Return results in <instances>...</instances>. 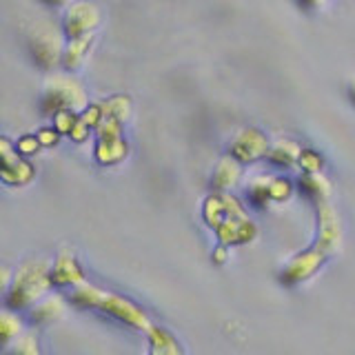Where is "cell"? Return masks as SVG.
Instances as JSON below:
<instances>
[{
	"label": "cell",
	"instance_id": "cell-30",
	"mask_svg": "<svg viewBox=\"0 0 355 355\" xmlns=\"http://www.w3.org/2000/svg\"><path fill=\"white\" fill-rule=\"evenodd\" d=\"M351 98H353V103H355V85L351 87Z\"/></svg>",
	"mask_w": 355,
	"mask_h": 355
},
{
	"label": "cell",
	"instance_id": "cell-24",
	"mask_svg": "<svg viewBox=\"0 0 355 355\" xmlns=\"http://www.w3.org/2000/svg\"><path fill=\"white\" fill-rule=\"evenodd\" d=\"M42 147L38 136H22L16 144V149L20 155H33V153H38V149Z\"/></svg>",
	"mask_w": 355,
	"mask_h": 355
},
{
	"label": "cell",
	"instance_id": "cell-28",
	"mask_svg": "<svg viewBox=\"0 0 355 355\" xmlns=\"http://www.w3.org/2000/svg\"><path fill=\"white\" fill-rule=\"evenodd\" d=\"M302 3V7H306V9H313V7H320L324 0H300Z\"/></svg>",
	"mask_w": 355,
	"mask_h": 355
},
{
	"label": "cell",
	"instance_id": "cell-25",
	"mask_svg": "<svg viewBox=\"0 0 355 355\" xmlns=\"http://www.w3.org/2000/svg\"><path fill=\"white\" fill-rule=\"evenodd\" d=\"M36 136H38L42 147H53V144L58 142V138H60V131L55 129V127L53 129H40Z\"/></svg>",
	"mask_w": 355,
	"mask_h": 355
},
{
	"label": "cell",
	"instance_id": "cell-5",
	"mask_svg": "<svg viewBox=\"0 0 355 355\" xmlns=\"http://www.w3.org/2000/svg\"><path fill=\"white\" fill-rule=\"evenodd\" d=\"M98 129V144H96V158L100 164H118L127 158L129 144L122 138V125L116 118L100 120Z\"/></svg>",
	"mask_w": 355,
	"mask_h": 355
},
{
	"label": "cell",
	"instance_id": "cell-17",
	"mask_svg": "<svg viewBox=\"0 0 355 355\" xmlns=\"http://www.w3.org/2000/svg\"><path fill=\"white\" fill-rule=\"evenodd\" d=\"M62 311V304L58 297L53 300H47V302H38L36 309H31V320L36 322V324H44V322H51L60 315Z\"/></svg>",
	"mask_w": 355,
	"mask_h": 355
},
{
	"label": "cell",
	"instance_id": "cell-6",
	"mask_svg": "<svg viewBox=\"0 0 355 355\" xmlns=\"http://www.w3.org/2000/svg\"><path fill=\"white\" fill-rule=\"evenodd\" d=\"M29 53L42 69H51V67H55L62 60V53H64L60 31L53 25H49V22L38 25V29L33 31L29 38Z\"/></svg>",
	"mask_w": 355,
	"mask_h": 355
},
{
	"label": "cell",
	"instance_id": "cell-1",
	"mask_svg": "<svg viewBox=\"0 0 355 355\" xmlns=\"http://www.w3.org/2000/svg\"><path fill=\"white\" fill-rule=\"evenodd\" d=\"M205 220L216 229L222 244H244L255 236V227L233 196L218 191L205 202Z\"/></svg>",
	"mask_w": 355,
	"mask_h": 355
},
{
	"label": "cell",
	"instance_id": "cell-7",
	"mask_svg": "<svg viewBox=\"0 0 355 355\" xmlns=\"http://www.w3.org/2000/svg\"><path fill=\"white\" fill-rule=\"evenodd\" d=\"M100 22V14L98 7L89 0H78L69 9H67L64 16V33L69 38H78L85 36V33L92 31Z\"/></svg>",
	"mask_w": 355,
	"mask_h": 355
},
{
	"label": "cell",
	"instance_id": "cell-26",
	"mask_svg": "<svg viewBox=\"0 0 355 355\" xmlns=\"http://www.w3.org/2000/svg\"><path fill=\"white\" fill-rule=\"evenodd\" d=\"M14 351H16V353H18V351H20V353H36L38 349H36V344H33V338L27 336L22 344H20V340H18V344L14 347Z\"/></svg>",
	"mask_w": 355,
	"mask_h": 355
},
{
	"label": "cell",
	"instance_id": "cell-23",
	"mask_svg": "<svg viewBox=\"0 0 355 355\" xmlns=\"http://www.w3.org/2000/svg\"><path fill=\"white\" fill-rule=\"evenodd\" d=\"M300 164L306 173H318L322 169V155H318L315 151H302L300 153Z\"/></svg>",
	"mask_w": 355,
	"mask_h": 355
},
{
	"label": "cell",
	"instance_id": "cell-19",
	"mask_svg": "<svg viewBox=\"0 0 355 355\" xmlns=\"http://www.w3.org/2000/svg\"><path fill=\"white\" fill-rule=\"evenodd\" d=\"M269 182L271 178H258V180H253L247 189L249 193V200L255 205V207H264L266 202L271 200V193H269Z\"/></svg>",
	"mask_w": 355,
	"mask_h": 355
},
{
	"label": "cell",
	"instance_id": "cell-27",
	"mask_svg": "<svg viewBox=\"0 0 355 355\" xmlns=\"http://www.w3.org/2000/svg\"><path fill=\"white\" fill-rule=\"evenodd\" d=\"M214 260L218 262V264H222V262H225L227 260V251H225V247H220L216 253H214Z\"/></svg>",
	"mask_w": 355,
	"mask_h": 355
},
{
	"label": "cell",
	"instance_id": "cell-21",
	"mask_svg": "<svg viewBox=\"0 0 355 355\" xmlns=\"http://www.w3.org/2000/svg\"><path fill=\"white\" fill-rule=\"evenodd\" d=\"M78 111H71V109H62L58 111V114L53 116V122H55V129H58L60 133H67L69 136L71 129L76 127V122H78Z\"/></svg>",
	"mask_w": 355,
	"mask_h": 355
},
{
	"label": "cell",
	"instance_id": "cell-12",
	"mask_svg": "<svg viewBox=\"0 0 355 355\" xmlns=\"http://www.w3.org/2000/svg\"><path fill=\"white\" fill-rule=\"evenodd\" d=\"M238 178H240V160H236L229 153L227 158H222L220 164L216 166L214 189H218V191H227V189H231L233 184L238 182Z\"/></svg>",
	"mask_w": 355,
	"mask_h": 355
},
{
	"label": "cell",
	"instance_id": "cell-15",
	"mask_svg": "<svg viewBox=\"0 0 355 355\" xmlns=\"http://www.w3.org/2000/svg\"><path fill=\"white\" fill-rule=\"evenodd\" d=\"M149 340H151V351L153 353H180V347L173 340L171 333H166L162 329H149Z\"/></svg>",
	"mask_w": 355,
	"mask_h": 355
},
{
	"label": "cell",
	"instance_id": "cell-13",
	"mask_svg": "<svg viewBox=\"0 0 355 355\" xmlns=\"http://www.w3.org/2000/svg\"><path fill=\"white\" fill-rule=\"evenodd\" d=\"M92 42H94V33L92 31L85 33V36L71 38L69 44L64 47V53H62V67H64V69H76V67L85 60L87 49L92 47Z\"/></svg>",
	"mask_w": 355,
	"mask_h": 355
},
{
	"label": "cell",
	"instance_id": "cell-9",
	"mask_svg": "<svg viewBox=\"0 0 355 355\" xmlns=\"http://www.w3.org/2000/svg\"><path fill=\"white\" fill-rule=\"evenodd\" d=\"M3 180L7 184H27L33 178V166L27 160H20L18 149L11 147V142L3 138Z\"/></svg>",
	"mask_w": 355,
	"mask_h": 355
},
{
	"label": "cell",
	"instance_id": "cell-22",
	"mask_svg": "<svg viewBox=\"0 0 355 355\" xmlns=\"http://www.w3.org/2000/svg\"><path fill=\"white\" fill-rule=\"evenodd\" d=\"M269 193H271V200H286L291 196V182H288L286 178H271Z\"/></svg>",
	"mask_w": 355,
	"mask_h": 355
},
{
	"label": "cell",
	"instance_id": "cell-14",
	"mask_svg": "<svg viewBox=\"0 0 355 355\" xmlns=\"http://www.w3.org/2000/svg\"><path fill=\"white\" fill-rule=\"evenodd\" d=\"M300 153H302V151L295 147V142L280 140V142H275L269 151H266V158H269L271 162H275V164L291 166L295 160H300Z\"/></svg>",
	"mask_w": 355,
	"mask_h": 355
},
{
	"label": "cell",
	"instance_id": "cell-4",
	"mask_svg": "<svg viewBox=\"0 0 355 355\" xmlns=\"http://www.w3.org/2000/svg\"><path fill=\"white\" fill-rule=\"evenodd\" d=\"M42 114L47 116H55L62 109H71L83 114L87 109V96L83 92V87L78 85L73 78L67 76H53L44 85V94L40 100Z\"/></svg>",
	"mask_w": 355,
	"mask_h": 355
},
{
	"label": "cell",
	"instance_id": "cell-2",
	"mask_svg": "<svg viewBox=\"0 0 355 355\" xmlns=\"http://www.w3.org/2000/svg\"><path fill=\"white\" fill-rule=\"evenodd\" d=\"M71 300L78 306L98 309V311H103V313H109L111 318L125 322V324H129L133 329H144V331L151 329L144 311H140L136 304L129 302L127 297L103 291V288H96V286H89L87 282L76 288L71 293Z\"/></svg>",
	"mask_w": 355,
	"mask_h": 355
},
{
	"label": "cell",
	"instance_id": "cell-20",
	"mask_svg": "<svg viewBox=\"0 0 355 355\" xmlns=\"http://www.w3.org/2000/svg\"><path fill=\"white\" fill-rule=\"evenodd\" d=\"M20 320L14 313H3L0 315V336H3V342H11L20 336Z\"/></svg>",
	"mask_w": 355,
	"mask_h": 355
},
{
	"label": "cell",
	"instance_id": "cell-8",
	"mask_svg": "<svg viewBox=\"0 0 355 355\" xmlns=\"http://www.w3.org/2000/svg\"><path fill=\"white\" fill-rule=\"evenodd\" d=\"M266 151H269V142H266L264 133L253 127L242 129L231 144V155L240 162H253L266 155Z\"/></svg>",
	"mask_w": 355,
	"mask_h": 355
},
{
	"label": "cell",
	"instance_id": "cell-18",
	"mask_svg": "<svg viewBox=\"0 0 355 355\" xmlns=\"http://www.w3.org/2000/svg\"><path fill=\"white\" fill-rule=\"evenodd\" d=\"M300 189L304 191V196L313 198V200L315 198H324L329 193V184L315 173H306L302 180H300Z\"/></svg>",
	"mask_w": 355,
	"mask_h": 355
},
{
	"label": "cell",
	"instance_id": "cell-3",
	"mask_svg": "<svg viewBox=\"0 0 355 355\" xmlns=\"http://www.w3.org/2000/svg\"><path fill=\"white\" fill-rule=\"evenodd\" d=\"M53 284L44 262H27L20 266L14 282L9 284L7 304L9 309H27Z\"/></svg>",
	"mask_w": 355,
	"mask_h": 355
},
{
	"label": "cell",
	"instance_id": "cell-29",
	"mask_svg": "<svg viewBox=\"0 0 355 355\" xmlns=\"http://www.w3.org/2000/svg\"><path fill=\"white\" fill-rule=\"evenodd\" d=\"M42 3H47V5H64V3H69V0H42Z\"/></svg>",
	"mask_w": 355,
	"mask_h": 355
},
{
	"label": "cell",
	"instance_id": "cell-11",
	"mask_svg": "<svg viewBox=\"0 0 355 355\" xmlns=\"http://www.w3.org/2000/svg\"><path fill=\"white\" fill-rule=\"evenodd\" d=\"M320 260H322V255H320L318 251H311V253L300 255V258H295L291 264H288V269H286V273L282 275V280L288 282V284L300 282L302 277H309L311 273H313V271L318 269Z\"/></svg>",
	"mask_w": 355,
	"mask_h": 355
},
{
	"label": "cell",
	"instance_id": "cell-10",
	"mask_svg": "<svg viewBox=\"0 0 355 355\" xmlns=\"http://www.w3.org/2000/svg\"><path fill=\"white\" fill-rule=\"evenodd\" d=\"M51 280L58 286H80V284H85V275L71 255L62 253L60 258L55 260V266L51 271Z\"/></svg>",
	"mask_w": 355,
	"mask_h": 355
},
{
	"label": "cell",
	"instance_id": "cell-16",
	"mask_svg": "<svg viewBox=\"0 0 355 355\" xmlns=\"http://www.w3.org/2000/svg\"><path fill=\"white\" fill-rule=\"evenodd\" d=\"M129 98L125 96H111L109 100H105L103 105V116L105 118H116L120 122H125L129 118Z\"/></svg>",
	"mask_w": 355,
	"mask_h": 355
}]
</instances>
